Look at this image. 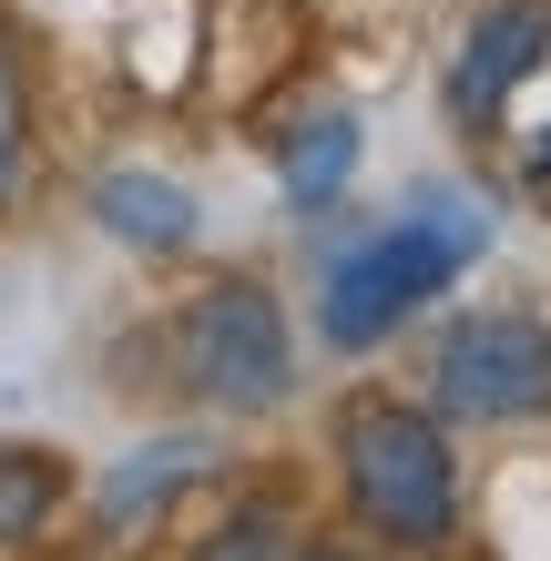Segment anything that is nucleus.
Instances as JSON below:
<instances>
[{
  "mask_svg": "<svg viewBox=\"0 0 551 561\" xmlns=\"http://www.w3.org/2000/svg\"><path fill=\"white\" fill-rule=\"evenodd\" d=\"M480 245H491V215L470 194H449V184H418L399 205V225H378L368 245H347L328 266V286H317V337L328 347L399 337V317H418L460 266H480Z\"/></svg>",
  "mask_w": 551,
  "mask_h": 561,
  "instance_id": "f257e3e1",
  "label": "nucleus"
},
{
  "mask_svg": "<svg viewBox=\"0 0 551 561\" xmlns=\"http://www.w3.org/2000/svg\"><path fill=\"white\" fill-rule=\"evenodd\" d=\"M337 459H347V501H358L368 531H388V541H449V520H460V470H449V439H439L429 409L347 399Z\"/></svg>",
  "mask_w": 551,
  "mask_h": 561,
  "instance_id": "f03ea898",
  "label": "nucleus"
},
{
  "mask_svg": "<svg viewBox=\"0 0 551 561\" xmlns=\"http://www.w3.org/2000/svg\"><path fill=\"white\" fill-rule=\"evenodd\" d=\"M174 378L194 388V399H215V409H276L286 388H297V347H286V317H276V296L266 286H205L194 307L174 317Z\"/></svg>",
  "mask_w": 551,
  "mask_h": 561,
  "instance_id": "7ed1b4c3",
  "label": "nucleus"
},
{
  "mask_svg": "<svg viewBox=\"0 0 551 561\" xmlns=\"http://www.w3.org/2000/svg\"><path fill=\"white\" fill-rule=\"evenodd\" d=\"M429 388L449 419L470 428H510V419H551V327L541 317H460L429 357Z\"/></svg>",
  "mask_w": 551,
  "mask_h": 561,
  "instance_id": "20e7f679",
  "label": "nucleus"
},
{
  "mask_svg": "<svg viewBox=\"0 0 551 561\" xmlns=\"http://www.w3.org/2000/svg\"><path fill=\"white\" fill-rule=\"evenodd\" d=\"M541 51H551V0H491L460 51V113H501V92L541 72Z\"/></svg>",
  "mask_w": 551,
  "mask_h": 561,
  "instance_id": "39448f33",
  "label": "nucleus"
},
{
  "mask_svg": "<svg viewBox=\"0 0 551 561\" xmlns=\"http://www.w3.org/2000/svg\"><path fill=\"white\" fill-rule=\"evenodd\" d=\"M92 215H103V236L144 245V255H184L194 245V194L164 184V174H103L92 184Z\"/></svg>",
  "mask_w": 551,
  "mask_h": 561,
  "instance_id": "423d86ee",
  "label": "nucleus"
},
{
  "mask_svg": "<svg viewBox=\"0 0 551 561\" xmlns=\"http://www.w3.org/2000/svg\"><path fill=\"white\" fill-rule=\"evenodd\" d=\"M347 174H358V123L347 113H307L297 134H286V153H276V184H286L297 215H328L347 194Z\"/></svg>",
  "mask_w": 551,
  "mask_h": 561,
  "instance_id": "0eeeda50",
  "label": "nucleus"
},
{
  "mask_svg": "<svg viewBox=\"0 0 551 561\" xmlns=\"http://www.w3.org/2000/svg\"><path fill=\"white\" fill-rule=\"evenodd\" d=\"M205 470V439H164V449H134L123 459V470L103 480V501H92V520H103V531H134V511H164L174 490Z\"/></svg>",
  "mask_w": 551,
  "mask_h": 561,
  "instance_id": "6e6552de",
  "label": "nucleus"
},
{
  "mask_svg": "<svg viewBox=\"0 0 551 561\" xmlns=\"http://www.w3.org/2000/svg\"><path fill=\"white\" fill-rule=\"evenodd\" d=\"M51 511H61V459L0 439V541H31Z\"/></svg>",
  "mask_w": 551,
  "mask_h": 561,
  "instance_id": "1a4fd4ad",
  "label": "nucleus"
},
{
  "mask_svg": "<svg viewBox=\"0 0 551 561\" xmlns=\"http://www.w3.org/2000/svg\"><path fill=\"white\" fill-rule=\"evenodd\" d=\"M194 561H307V551H297V531H286V511H236Z\"/></svg>",
  "mask_w": 551,
  "mask_h": 561,
  "instance_id": "9d476101",
  "label": "nucleus"
},
{
  "mask_svg": "<svg viewBox=\"0 0 551 561\" xmlns=\"http://www.w3.org/2000/svg\"><path fill=\"white\" fill-rule=\"evenodd\" d=\"M21 194V82H11V51H0V205Z\"/></svg>",
  "mask_w": 551,
  "mask_h": 561,
  "instance_id": "9b49d317",
  "label": "nucleus"
},
{
  "mask_svg": "<svg viewBox=\"0 0 551 561\" xmlns=\"http://www.w3.org/2000/svg\"><path fill=\"white\" fill-rule=\"evenodd\" d=\"M531 174H551V134H541V153H531Z\"/></svg>",
  "mask_w": 551,
  "mask_h": 561,
  "instance_id": "f8f14e48",
  "label": "nucleus"
},
{
  "mask_svg": "<svg viewBox=\"0 0 551 561\" xmlns=\"http://www.w3.org/2000/svg\"><path fill=\"white\" fill-rule=\"evenodd\" d=\"M328 561H347V551H328Z\"/></svg>",
  "mask_w": 551,
  "mask_h": 561,
  "instance_id": "ddd939ff",
  "label": "nucleus"
}]
</instances>
